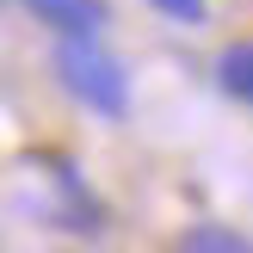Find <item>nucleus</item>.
<instances>
[{"label":"nucleus","mask_w":253,"mask_h":253,"mask_svg":"<svg viewBox=\"0 0 253 253\" xmlns=\"http://www.w3.org/2000/svg\"><path fill=\"white\" fill-rule=\"evenodd\" d=\"M31 19L56 25L62 37H99L105 31V0H25Z\"/></svg>","instance_id":"obj_2"},{"label":"nucleus","mask_w":253,"mask_h":253,"mask_svg":"<svg viewBox=\"0 0 253 253\" xmlns=\"http://www.w3.org/2000/svg\"><path fill=\"white\" fill-rule=\"evenodd\" d=\"M179 253H253V241L235 235V229H222V222H192L179 235Z\"/></svg>","instance_id":"obj_4"},{"label":"nucleus","mask_w":253,"mask_h":253,"mask_svg":"<svg viewBox=\"0 0 253 253\" xmlns=\"http://www.w3.org/2000/svg\"><path fill=\"white\" fill-rule=\"evenodd\" d=\"M216 81L229 99H241V105H253V37H241V43H229L216 56Z\"/></svg>","instance_id":"obj_3"},{"label":"nucleus","mask_w":253,"mask_h":253,"mask_svg":"<svg viewBox=\"0 0 253 253\" xmlns=\"http://www.w3.org/2000/svg\"><path fill=\"white\" fill-rule=\"evenodd\" d=\"M56 81L99 118H124L130 111V74L93 43V37H62L56 43Z\"/></svg>","instance_id":"obj_1"},{"label":"nucleus","mask_w":253,"mask_h":253,"mask_svg":"<svg viewBox=\"0 0 253 253\" xmlns=\"http://www.w3.org/2000/svg\"><path fill=\"white\" fill-rule=\"evenodd\" d=\"M148 6L173 25H204V0H148Z\"/></svg>","instance_id":"obj_5"}]
</instances>
